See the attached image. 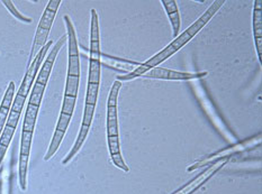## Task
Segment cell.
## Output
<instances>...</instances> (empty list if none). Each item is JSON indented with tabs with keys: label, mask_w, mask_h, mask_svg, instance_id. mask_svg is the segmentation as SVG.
<instances>
[{
	"label": "cell",
	"mask_w": 262,
	"mask_h": 194,
	"mask_svg": "<svg viewBox=\"0 0 262 194\" xmlns=\"http://www.w3.org/2000/svg\"><path fill=\"white\" fill-rule=\"evenodd\" d=\"M224 4H225V0H215V2H213L212 5L207 8V10L205 11V13L199 17V18L193 22L191 26L188 27L185 32H182L180 35L177 36L166 48H163L161 52H159L155 56H152L151 59L144 62V63H141V65L139 67H136L134 71H132L128 74H125V76L117 77L116 78L117 81H121V82L129 81V80L136 79L141 77L142 74H144L146 71H149L150 68L157 67L159 64L163 63V62L168 60L170 56L176 54L178 51H180L182 47H184L186 44L189 43L191 39L208 24L210 19L217 14V11L222 8V6Z\"/></svg>",
	"instance_id": "obj_1"
},
{
	"label": "cell",
	"mask_w": 262,
	"mask_h": 194,
	"mask_svg": "<svg viewBox=\"0 0 262 194\" xmlns=\"http://www.w3.org/2000/svg\"><path fill=\"white\" fill-rule=\"evenodd\" d=\"M52 45H53V41H49L48 44L45 45V46L37 53L35 58H34L30 66L27 67V71L25 73L24 79H23L21 84L18 89V92H17V94L15 95L13 105H11L7 123H6L7 126L16 128L17 125H18L19 118L21 115L23 108H24L27 95L31 92V88L33 87L34 82H35V79H36L37 73L39 71V67L42 66V63L45 60V56H47V54H48V51L50 50L51 46H52Z\"/></svg>",
	"instance_id": "obj_2"
},
{
	"label": "cell",
	"mask_w": 262,
	"mask_h": 194,
	"mask_svg": "<svg viewBox=\"0 0 262 194\" xmlns=\"http://www.w3.org/2000/svg\"><path fill=\"white\" fill-rule=\"evenodd\" d=\"M63 18L67 26L68 48H69V61H68V76L64 96L77 98L79 82H80V55H79L78 38L75 25H73L70 17L66 15Z\"/></svg>",
	"instance_id": "obj_3"
},
{
	"label": "cell",
	"mask_w": 262,
	"mask_h": 194,
	"mask_svg": "<svg viewBox=\"0 0 262 194\" xmlns=\"http://www.w3.org/2000/svg\"><path fill=\"white\" fill-rule=\"evenodd\" d=\"M66 42H67V35L61 36L59 38V41L54 44L53 48L50 51L49 55L45 58L44 62L42 63L41 70H39L37 73L35 82H34V84H33L30 100H28V105L35 106L38 108H39V106H41V102H42L43 95L45 92V88H47V85H48L51 72H52V68L54 65V62H55L56 58H58L60 50L63 47Z\"/></svg>",
	"instance_id": "obj_4"
},
{
	"label": "cell",
	"mask_w": 262,
	"mask_h": 194,
	"mask_svg": "<svg viewBox=\"0 0 262 194\" xmlns=\"http://www.w3.org/2000/svg\"><path fill=\"white\" fill-rule=\"evenodd\" d=\"M61 4H62L61 0H50L47 5V7H45L44 13L41 17V19H39L35 36H34V42H33V46L30 54V59H28L27 67L30 66V64L32 63L34 58L37 55L39 51H41L45 45L48 44V38L50 35L51 28H52L55 16L58 14V10L60 8Z\"/></svg>",
	"instance_id": "obj_5"
},
{
	"label": "cell",
	"mask_w": 262,
	"mask_h": 194,
	"mask_svg": "<svg viewBox=\"0 0 262 194\" xmlns=\"http://www.w3.org/2000/svg\"><path fill=\"white\" fill-rule=\"evenodd\" d=\"M90 55L88 83H100L101 70V51L99 37V21L96 9L90 10Z\"/></svg>",
	"instance_id": "obj_6"
},
{
	"label": "cell",
	"mask_w": 262,
	"mask_h": 194,
	"mask_svg": "<svg viewBox=\"0 0 262 194\" xmlns=\"http://www.w3.org/2000/svg\"><path fill=\"white\" fill-rule=\"evenodd\" d=\"M229 159H230L229 157L221 158V159L217 158L215 159V161L210 162L206 169H204L203 172L201 174H198L195 179H192L190 182H188L185 186L180 187L179 190H177L172 194H192L193 192L197 191L199 187L206 183V182L212 178L215 173H217L222 167L225 166L226 163L229 162Z\"/></svg>",
	"instance_id": "obj_7"
},
{
	"label": "cell",
	"mask_w": 262,
	"mask_h": 194,
	"mask_svg": "<svg viewBox=\"0 0 262 194\" xmlns=\"http://www.w3.org/2000/svg\"><path fill=\"white\" fill-rule=\"evenodd\" d=\"M122 88V82L114 81L110 95L107 99V137H119L118 128V113H117V98Z\"/></svg>",
	"instance_id": "obj_8"
},
{
	"label": "cell",
	"mask_w": 262,
	"mask_h": 194,
	"mask_svg": "<svg viewBox=\"0 0 262 194\" xmlns=\"http://www.w3.org/2000/svg\"><path fill=\"white\" fill-rule=\"evenodd\" d=\"M208 74L207 71L197 72V73H189V72H179L174 70H169L164 67H153L146 71L144 74H142V78L147 79H157V80H170V81H189V80H198Z\"/></svg>",
	"instance_id": "obj_9"
},
{
	"label": "cell",
	"mask_w": 262,
	"mask_h": 194,
	"mask_svg": "<svg viewBox=\"0 0 262 194\" xmlns=\"http://www.w3.org/2000/svg\"><path fill=\"white\" fill-rule=\"evenodd\" d=\"M95 110H96V106H90V105L84 104L83 118H82L80 130H79V134H78L75 145H73V147L71 148V151L69 152V154H68L66 158L63 159V161H62V164H63V165H67L68 163H70L72 161V158L76 157V155L79 153V151H80L82 148V146L84 144V140L87 139V136L89 134L91 124H93V120H94Z\"/></svg>",
	"instance_id": "obj_10"
},
{
	"label": "cell",
	"mask_w": 262,
	"mask_h": 194,
	"mask_svg": "<svg viewBox=\"0 0 262 194\" xmlns=\"http://www.w3.org/2000/svg\"><path fill=\"white\" fill-rule=\"evenodd\" d=\"M257 142H260V139H257L255 140V138H252V139H249L247 141H243V142H236V144H233L231 145L230 147H226L224 148V150H222L220 152H216L214 154H212V155H208L205 157L203 161L201 159V161L196 162L195 164H191L189 167L187 168L188 172H191V171H195L197 168H201L203 166H208L210 162L215 161V159L217 158H226V157H232L234 154L238 153V152H242V151H246L248 150V148H252Z\"/></svg>",
	"instance_id": "obj_11"
},
{
	"label": "cell",
	"mask_w": 262,
	"mask_h": 194,
	"mask_svg": "<svg viewBox=\"0 0 262 194\" xmlns=\"http://www.w3.org/2000/svg\"><path fill=\"white\" fill-rule=\"evenodd\" d=\"M34 131L21 130L20 137V152H19V163H18V180L21 191L27 189V169L30 163L31 147Z\"/></svg>",
	"instance_id": "obj_12"
},
{
	"label": "cell",
	"mask_w": 262,
	"mask_h": 194,
	"mask_svg": "<svg viewBox=\"0 0 262 194\" xmlns=\"http://www.w3.org/2000/svg\"><path fill=\"white\" fill-rule=\"evenodd\" d=\"M71 118H72V115H69V113H63V112L60 113V117H59L58 124H56V127H55V130H54L52 140H51L49 150H48L47 154H45V156H44L45 162L50 161V159L55 155V153L58 152L61 142L64 138V135L67 133L68 127H69V125H70Z\"/></svg>",
	"instance_id": "obj_13"
},
{
	"label": "cell",
	"mask_w": 262,
	"mask_h": 194,
	"mask_svg": "<svg viewBox=\"0 0 262 194\" xmlns=\"http://www.w3.org/2000/svg\"><path fill=\"white\" fill-rule=\"evenodd\" d=\"M261 0H255L253 7V36L255 50L258 52V59H262V15H261Z\"/></svg>",
	"instance_id": "obj_14"
},
{
	"label": "cell",
	"mask_w": 262,
	"mask_h": 194,
	"mask_svg": "<svg viewBox=\"0 0 262 194\" xmlns=\"http://www.w3.org/2000/svg\"><path fill=\"white\" fill-rule=\"evenodd\" d=\"M101 63L105 66L114 68V70H117L121 72H127V74L134 71L136 67H139L141 65V63H138V62L114 58V56L107 55V54L101 55Z\"/></svg>",
	"instance_id": "obj_15"
},
{
	"label": "cell",
	"mask_w": 262,
	"mask_h": 194,
	"mask_svg": "<svg viewBox=\"0 0 262 194\" xmlns=\"http://www.w3.org/2000/svg\"><path fill=\"white\" fill-rule=\"evenodd\" d=\"M14 95H15V83L9 82L7 90H6V92L4 94L2 105H0V135H2L3 130L5 128V125L7 123L10 108L14 101Z\"/></svg>",
	"instance_id": "obj_16"
},
{
	"label": "cell",
	"mask_w": 262,
	"mask_h": 194,
	"mask_svg": "<svg viewBox=\"0 0 262 194\" xmlns=\"http://www.w3.org/2000/svg\"><path fill=\"white\" fill-rule=\"evenodd\" d=\"M108 142V151L114 165L124 172H129V167L125 163L122 152H121V144H119V137H107Z\"/></svg>",
	"instance_id": "obj_17"
},
{
	"label": "cell",
	"mask_w": 262,
	"mask_h": 194,
	"mask_svg": "<svg viewBox=\"0 0 262 194\" xmlns=\"http://www.w3.org/2000/svg\"><path fill=\"white\" fill-rule=\"evenodd\" d=\"M164 10L169 17V20L172 26V36L176 38L179 35L180 27H181V18L179 14L178 6H177L176 0H161Z\"/></svg>",
	"instance_id": "obj_18"
},
{
	"label": "cell",
	"mask_w": 262,
	"mask_h": 194,
	"mask_svg": "<svg viewBox=\"0 0 262 194\" xmlns=\"http://www.w3.org/2000/svg\"><path fill=\"white\" fill-rule=\"evenodd\" d=\"M15 130H16L15 127H10V126H7V125H5L2 136H0V166H2L3 161L6 156V153H7L11 139H13Z\"/></svg>",
	"instance_id": "obj_19"
},
{
	"label": "cell",
	"mask_w": 262,
	"mask_h": 194,
	"mask_svg": "<svg viewBox=\"0 0 262 194\" xmlns=\"http://www.w3.org/2000/svg\"><path fill=\"white\" fill-rule=\"evenodd\" d=\"M39 108L35 106L27 105L25 117H24V123H23V130L24 131H34L36 124V119L38 115Z\"/></svg>",
	"instance_id": "obj_20"
},
{
	"label": "cell",
	"mask_w": 262,
	"mask_h": 194,
	"mask_svg": "<svg viewBox=\"0 0 262 194\" xmlns=\"http://www.w3.org/2000/svg\"><path fill=\"white\" fill-rule=\"evenodd\" d=\"M98 91H99V84L88 83L86 102H84V104L90 105V106H96L97 99H98Z\"/></svg>",
	"instance_id": "obj_21"
},
{
	"label": "cell",
	"mask_w": 262,
	"mask_h": 194,
	"mask_svg": "<svg viewBox=\"0 0 262 194\" xmlns=\"http://www.w3.org/2000/svg\"><path fill=\"white\" fill-rule=\"evenodd\" d=\"M2 3H3V5L5 6V7L9 10V13L13 15L14 17H16V18L18 19V20L27 22V24H30V22H32V18H30V17H26V16H24L23 14H20L19 11L16 9L13 2H10V0H3Z\"/></svg>",
	"instance_id": "obj_22"
},
{
	"label": "cell",
	"mask_w": 262,
	"mask_h": 194,
	"mask_svg": "<svg viewBox=\"0 0 262 194\" xmlns=\"http://www.w3.org/2000/svg\"><path fill=\"white\" fill-rule=\"evenodd\" d=\"M76 102H77V98H72V96H64L63 104H62L61 112L73 115V111H75V107H76Z\"/></svg>",
	"instance_id": "obj_23"
},
{
	"label": "cell",
	"mask_w": 262,
	"mask_h": 194,
	"mask_svg": "<svg viewBox=\"0 0 262 194\" xmlns=\"http://www.w3.org/2000/svg\"><path fill=\"white\" fill-rule=\"evenodd\" d=\"M0 136H2V135H0Z\"/></svg>",
	"instance_id": "obj_24"
}]
</instances>
